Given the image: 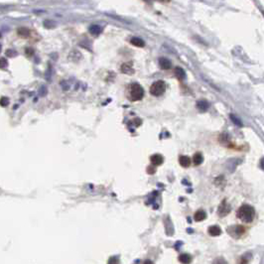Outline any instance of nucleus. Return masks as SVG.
<instances>
[{
  "label": "nucleus",
  "mask_w": 264,
  "mask_h": 264,
  "mask_svg": "<svg viewBox=\"0 0 264 264\" xmlns=\"http://www.w3.org/2000/svg\"><path fill=\"white\" fill-rule=\"evenodd\" d=\"M254 209L249 205H243L238 209L236 216L243 222H251L254 218Z\"/></svg>",
  "instance_id": "1"
},
{
  "label": "nucleus",
  "mask_w": 264,
  "mask_h": 264,
  "mask_svg": "<svg viewBox=\"0 0 264 264\" xmlns=\"http://www.w3.org/2000/svg\"><path fill=\"white\" fill-rule=\"evenodd\" d=\"M166 91V84L163 80H157L150 87V93L154 96H160Z\"/></svg>",
  "instance_id": "2"
},
{
  "label": "nucleus",
  "mask_w": 264,
  "mask_h": 264,
  "mask_svg": "<svg viewBox=\"0 0 264 264\" xmlns=\"http://www.w3.org/2000/svg\"><path fill=\"white\" fill-rule=\"evenodd\" d=\"M144 96V89L139 84H132L130 86V97L132 100H140Z\"/></svg>",
  "instance_id": "3"
},
{
  "label": "nucleus",
  "mask_w": 264,
  "mask_h": 264,
  "mask_svg": "<svg viewBox=\"0 0 264 264\" xmlns=\"http://www.w3.org/2000/svg\"><path fill=\"white\" fill-rule=\"evenodd\" d=\"M229 232L233 237H240L241 235L245 232V229L242 225H234L232 227L229 229Z\"/></svg>",
  "instance_id": "4"
},
{
  "label": "nucleus",
  "mask_w": 264,
  "mask_h": 264,
  "mask_svg": "<svg viewBox=\"0 0 264 264\" xmlns=\"http://www.w3.org/2000/svg\"><path fill=\"white\" fill-rule=\"evenodd\" d=\"M230 212V206L229 205L227 204L226 201H222V203L221 204V206H218V214L221 217H225L226 214H229Z\"/></svg>",
  "instance_id": "5"
},
{
  "label": "nucleus",
  "mask_w": 264,
  "mask_h": 264,
  "mask_svg": "<svg viewBox=\"0 0 264 264\" xmlns=\"http://www.w3.org/2000/svg\"><path fill=\"white\" fill-rule=\"evenodd\" d=\"M150 160H151V163L154 166H160L164 162V158L162 157L160 154H155V155L151 156Z\"/></svg>",
  "instance_id": "6"
},
{
  "label": "nucleus",
  "mask_w": 264,
  "mask_h": 264,
  "mask_svg": "<svg viewBox=\"0 0 264 264\" xmlns=\"http://www.w3.org/2000/svg\"><path fill=\"white\" fill-rule=\"evenodd\" d=\"M159 66L162 70H169V69L172 67V64L167 58H160L159 59Z\"/></svg>",
  "instance_id": "7"
},
{
  "label": "nucleus",
  "mask_w": 264,
  "mask_h": 264,
  "mask_svg": "<svg viewBox=\"0 0 264 264\" xmlns=\"http://www.w3.org/2000/svg\"><path fill=\"white\" fill-rule=\"evenodd\" d=\"M208 232L210 233V235H212V236H218V235L221 233V229L218 225H212L209 227Z\"/></svg>",
  "instance_id": "8"
},
{
  "label": "nucleus",
  "mask_w": 264,
  "mask_h": 264,
  "mask_svg": "<svg viewBox=\"0 0 264 264\" xmlns=\"http://www.w3.org/2000/svg\"><path fill=\"white\" fill-rule=\"evenodd\" d=\"M121 72L123 74H127V75H132L134 73V70L132 68V64L131 63H125L121 66Z\"/></svg>",
  "instance_id": "9"
},
{
  "label": "nucleus",
  "mask_w": 264,
  "mask_h": 264,
  "mask_svg": "<svg viewBox=\"0 0 264 264\" xmlns=\"http://www.w3.org/2000/svg\"><path fill=\"white\" fill-rule=\"evenodd\" d=\"M174 73H175V76H177L178 80H183L186 79V73H185V71L183 70L182 68H179V67L175 68V70H174Z\"/></svg>",
  "instance_id": "10"
},
{
  "label": "nucleus",
  "mask_w": 264,
  "mask_h": 264,
  "mask_svg": "<svg viewBox=\"0 0 264 264\" xmlns=\"http://www.w3.org/2000/svg\"><path fill=\"white\" fill-rule=\"evenodd\" d=\"M179 162H180V165L182 166V167L188 168L191 165V162L192 161H191L190 157H188V156H181L180 158H179Z\"/></svg>",
  "instance_id": "11"
},
{
  "label": "nucleus",
  "mask_w": 264,
  "mask_h": 264,
  "mask_svg": "<svg viewBox=\"0 0 264 264\" xmlns=\"http://www.w3.org/2000/svg\"><path fill=\"white\" fill-rule=\"evenodd\" d=\"M88 31H89V33L93 36H99L101 33V28H100V26L96 25V24H93V25L89 27Z\"/></svg>",
  "instance_id": "12"
},
{
  "label": "nucleus",
  "mask_w": 264,
  "mask_h": 264,
  "mask_svg": "<svg viewBox=\"0 0 264 264\" xmlns=\"http://www.w3.org/2000/svg\"><path fill=\"white\" fill-rule=\"evenodd\" d=\"M206 218V214L203 210H198V212L195 214V216H194V218H195V221H203Z\"/></svg>",
  "instance_id": "13"
},
{
  "label": "nucleus",
  "mask_w": 264,
  "mask_h": 264,
  "mask_svg": "<svg viewBox=\"0 0 264 264\" xmlns=\"http://www.w3.org/2000/svg\"><path fill=\"white\" fill-rule=\"evenodd\" d=\"M130 43H131L132 45H134V46L139 47V48H142V47L145 46V43H144L143 40L140 39V38H137V37L132 38V39L130 40Z\"/></svg>",
  "instance_id": "14"
},
{
  "label": "nucleus",
  "mask_w": 264,
  "mask_h": 264,
  "mask_svg": "<svg viewBox=\"0 0 264 264\" xmlns=\"http://www.w3.org/2000/svg\"><path fill=\"white\" fill-rule=\"evenodd\" d=\"M203 161H204V157H203L202 153H196V154H195L194 157H193V162H194L195 165H196V166L200 165V164L203 163Z\"/></svg>",
  "instance_id": "15"
},
{
  "label": "nucleus",
  "mask_w": 264,
  "mask_h": 264,
  "mask_svg": "<svg viewBox=\"0 0 264 264\" xmlns=\"http://www.w3.org/2000/svg\"><path fill=\"white\" fill-rule=\"evenodd\" d=\"M179 261L182 262V263H190L191 261H192V256H191L190 254H187V253L181 254L180 256H179Z\"/></svg>",
  "instance_id": "16"
},
{
  "label": "nucleus",
  "mask_w": 264,
  "mask_h": 264,
  "mask_svg": "<svg viewBox=\"0 0 264 264\" xmlns=\"http://www.w3.org/2000/svg\"><path fill=\"white\" fill-rule=\"evenodd\" d=\"M17 32H18V35H20L21 37H24V38H26L30 35V30L28 29V28H25V27L19 28Z\"/></svg>",
  "instance_id": "17"
},
{
  "label": "nucleus",
  "mask_w": 264,
  "mask_h": 264,
  "mask_svg": "<svg viewBox=\"0 0 264 264\" xmlns=\"http://www.w3.org/2000/svg\"><path fill=\"white\" fill-rule=\"evenodd\" d=\"M197 107L200 109L201 111H206V109L209 108V103L205 100H201L197 103Z\"/></svg>",
  "instance_id": "18"
},
{
  "label": "nucleus",
  "mask_w": 264,
  "mask_h": 264,
  "mask_svg": "<svg viewBox=\"0 0 264 264\" xmlns=\"http://www.w3.org/2000/svg\"><path fill=\"white\" fill-rule=\"evenodd\" d=\"M8 103H9V99H7V97H2L1 99V105L3 107H5L8 105Z\"/></svg>",
  "instance_id": "19"
},
{
  "label": "nucleus",
  "mask_w": 264,
  "mask_h": 264,
  "mask_svg": "<svg viewBox=\"0 0 264 264\" xmlns=\"http://www.w3.org/2000/svg\"><path fill=\"white\" fill-rule=\"evenodd\" d=\"M33 53H34L33 49H30V48L26 49V54H27L28 56H31V55H33Z\"/></svg>",
  "instance_id": "20"
},
{
  "label": "nucleus",
  "mask_w": 264,
  "mask_h": 264,
  "mask_svg": "<svg viewBox=\"0 0 264 264\" xmlns=\"http://www.w3.org/2000/svg\"><path fill=\"white\" fill-rule=\"evenodd\" d=\"M1 63H2V64H1V67H2V68L5 67V60H4L3 58L1 59Z\"/></svg>",
  "instance_id": "21"
}]
</instances>
